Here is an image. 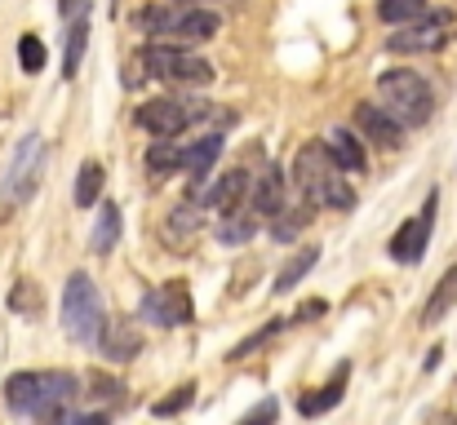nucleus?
I'll return each instance as SVG.
<instances>
[{"mask_svg":"<svg viewBox=\"0 0 457 425\" xmlns=\"http://www.w3.org/2000/svg\"><path fill=\"white\" fill-rule=\"evenodd\" d=\"M346 381H351V364H342V368H337V372L315 390V395H303V399H298V413H303V417H324L328 408H337V404H342Z\"/></svg>","mask_w":457,"mask_h":425,"instance_id":"15","label":"nucleus"},{"mask_svg":"<svg viewBox=\"0 0 457 425\" xmlns=\"http://www.w3.org/2000/svg\"><path fill=\"white\" fill-rule=\"evenodd\" d=\"M324 151H328V159H333L342 173H364V168H369V155H364V146H360V138H355L351 129H333L328 142H324Z\"/></svg>","mask_w":457,"mask_h":425,"instance_id":"16","label":"nucleus"},{"mask_svg":"<svg viewBox=\"0 0 457 425\" xmlns=\"http://www.w3.org/2000/svg\"><path fill=\"white\" fill-rule=\"evenodd\" d=\"M98 350L112 359V364H129L143 355V332L134 319H103V332H98Z\"/></svg>","mask_w":457,"mask_h":425,"instance_id":"12","label":"nucleus"},{"mask_svg":"<svg viewBox=\"0 0 457 425\" xmlns=\"http://www.w3.org/2000/svg\"><path fill=\"white\" fill-rule=\"evenodd\" d=\"M191 399H195V386L187 381V386H178V395H169V399L152 404V417H178V413L191 408Z\"/></svg>","mask_w":457,"mask_h":425,"instance_id":"31","label":"nucleus"},{"mask_svg":"<svg viewBox=\"0 0 457 425\" xmlns=\"http://www.w3.org/2000/svg\"><path fill=\"white\" fill-rule=\"evenodd\" d=\"M134 125L147 129L152 138H178L191 125V102L187 98H152L134 111Z\"/></svg>","mask_w":457,"mask_h":425,"instance_id":"10","label":"nucleus"},{"mask_svg":"<svg viewBox=\"0 0 457 425\" xmlns=\"http://www.w3.org/2000/svg\"><path fill=\"white\" fill-rule=\"evenodd\" d=\"M445 425H457V417H453V421H445Z\"/></svg>","mask_w":457,"mask_h":425,"instance_id":"38","label":"nucleus"},{"mask_svg":"<svg viewBox=\"0 0 457 425\" xmlns=\"http://www.w3.org/2000/svg\"><path fill=\"white\" fill-rule=\"evenodd\" d=\"M294 186L303 191V200L311 208H337V213H346V208H355V191L346 186V177H342V168L328 159V151H324V142H311L298 151V159H294Z\"/></svg>","mask_w":457,"mask_h":425,"instance_id":"2","label":"nucleus"},{"mask_svg":"<svg viewBox=\"0 0 457 425\" xmlns=\"http://www.w3.org/2000/svg\"><path fill=\"white\" fill-rule=\"evenodd\" d=\"M449 13H427L422 22H409L404 31L386 36V49L391 53H436L449 45V31H445Z\"/></svg>","mask_w":457,"mask_h":425,"instance_id":"11","label":"nucleus"},{"mask_svg":"<svg viewBox=\"0 0 457 425\" xmlns=\"http://www.w3.org/2000/svg\"><path fill=\"white\" fill-rule=\"evenodd\" d=\"M200 222H204V217H200V213H195V204L187 200V204H178V208L169 213V235H173V240H182V235L200 231Z\"/></svg>","mask_w":457,"mask_h":425,"instance_id":"30","label":"nucleus"},{"mask_svg":"<svg viewBox=\"0 0 457 425\" xmlns=\"http://www.w3.org/2000/svg\"><path fill=\"white\" fill-rule=\"evenodd\" d=\"M431 9L427 0H378V18L391 22V27H409V22H422Z\"/></svg>","mask_w":457,"mask_h":425,"instance_id":"25","label":"nucleus"},{"mask_svg":"<svg viewBox=\"0 0 457 425\" xmlns=\"http://www.w3.org/2000/svg\"><path fill=\"white\" fill-rule=\"evenodd\" d=\"M355 129L364 134L369 142H378V146H386V151H395V146H404V125H395L378 102H360L355 107Z\"/></svg>","mask_w":457,"mask_h":425,"instance_id":"14","label":"nucleus"},{"mask_svg":"<svg viewBox=\"0 0 457 425\" xmlns=\"http://www.w3.org/2000/svg\"><path fill=\"white\" fill-rule=\"evenodd\" d=\"M457 306V266H449L445 275H440V283H436V292L427 297V306H422V328H436L440 319H449Z\"/></svg>","mask_w":457,"mask_h":425,"instance_id":"18","label":"nucleus"},{"mask_svg":"<svg viewBox=\"0 0 457 425\" xmlns=\"http://www.w3.org/2000/svg\"><path fill=\"white\" fill-rule=\"evenodd\" d=\"M80 395V377L76 372H13L4 381V404L13 417H40L54 408H71V399Z\"/></svg>","mask_w":457,"mask_h":425,"instance_id":"1","label":"nucleus"},{"mask_svg":"<svg viewBox=\"0 0 457 425\" xmlns=\"http://www.w3.org/2000/svg\"><path fill=\"white\" fill-rule=\"evenodd\" d=\"M276 417H280V404H276V399H262V404H253L236 425H276Z\"/></svg>","mask_w":457,"mask_h":425,"instance_id":"33","label":"nucleus"},{"mask_svg":"<svg viewBox=\"0 0 457 425\" xmlns=\"http://www.w3.org/2000/svg\"><path fill=\"white\" fill-rule=\"evenodd\" d=\"M138 27L155 36V45H200V40H209V36H218V27H222V18L213 13V9H204V4H169V0H160L155 9H143L138 13Z\"/></svg>","mask_w":457,"mask_h":425,"instance_id":"3","label":"nucleus"},{"mask_svg":"<svg viewBox=\"0 0 457 425\" xmlns=\"http://www.w3.org/2000/svg\"><path fill=\"white\" fill-rule=\"evenodd\" d=\"M280 328H285V319H271V323H267V328H258V332H253V337H245V341H240V346H231V355H227V359H231V364H236V359H245V355H253V350H258V346H262V341H271V337H276V332H280Z\"/></svg>","mask_w":457,"mask_h":425,"instance_id":"32","label":"nucleus"},{"mask_svg":"<svg viewBox=\"0 0 457 425\" xmlns=\"http://www.w3.org/2000/svg\"><path fill=\"white\" fill-rule=\"evenodd\" d=\"M138 67H147V76L155 80H169V85H209L213 80V67L204 58H195L191 49L182 45H147L138 53Z\"/></svg>","mask_w":457,"mask_h":425,"instance_id":"6","label":"nucleus"},{"mask_svg":"<svg viewBox=\"0 0 457 425\" xmlns=\"http://www.w3.org/2000/svg\"><path fill=\"white\" fill-rule=\"evenodd\" d=\"M253 231H258V222H253V217L227 213V217H222V226H218V244H227V249H240V244H249V240H253Z\"/></svg>","mask_w":457,"mask_h":425,"instance_id":"26","label":"nucleus"},{"mask_svg":"<svg viewBox=\"0 0 457 425\" xmlns=\"http://www.w3.org/2000/svg\"><path fill=\"white\" fill-rule=\"evenodd\" d=\"M315 262H320V249H315V244L298 249V253H294V257H289V262H285V266L276 271V283H271V292H294V288H298V283L311 275V266H315Z\"/></svg>","mask_w":457,"mask_h":425,"instance_id":"20","label":"nucleus"},{"mask_svg":"<svg viewBox=\"0 0 457 425\" xmlns=\"http://www.w3.org/2000/svg\"><path fill=\"white\" fill-rule=\"evenodd\" d=\"M249 200H253V217H276V213L285 208V173L271 164V168L258 177V186L249 191Z\"/></svg>","mask_w":457,"mask_h":425,"instance_id":"17","label":"nucleus"},{"mask_svg":"<svg viewBox=\"0 0 457 425\" xmlns=\"http://www.w3.org/2000/svg\"><path fill=\"white\" fill-rule=\"evenodd\" d=\"M89 386H94L89 395H94V399H103V404H120V399H125V386H120V381H112V377H94Z\"/></svg>","mask_w":457,"mask_h":425,"instance_id":"34","label":"nucleus"},{"mask_svg":"<svg viewBox=\"0 0 457 425\" xmlns=\"http://www.w3.org/2000/svg\"><path fill=\"white\" fill-rule=\"evenodd\" d=\"M191 315H195V306H191V292L182 280L160 283L143 297V319H152L160 328H182V323H191Z\"/></svg>","mask_w":457,"mask_h":425,"instance_id":"9","label":"nucleus"},{"mask_svg":"<svg viewBox=\"0 0 457 425\" xmlns=\"http://www.w3.org/2000/svg\"><path fill=\"white\" fill-rule=\"evenodd\" d=\"M40 173H45V142L36 138V134H27V138L18 142V151L9 159V173H4V186H0L4 208L27 204L36 195V186H40Z\"/></svg>","mask_w":457,"mask_h":425,"instance_id":"7","label":"nucleus"},{"mask_svg":"<svg viewBox=\"0 0 457 425\" xmlns=\"http://www.w3.org/2000/svg\"><path fill=\"white\" fill-rule=\"evenodd\" d=\"M103 182H107V168H103L98 159H85L80 173H76V204H80V208H94L98 195H103Z\"/></svg>","mask_w":457,"mask_h":425,"instance_id":"23","label":"nucleus"},{"mask_svg":"<svg viewBox=\"0 0 457 425\" xmlns=\"http://www.w3.org/2000/svg\"><path fill=\"white\" fill-rule=\"evenodd\" d=\"M85 45H89V13L80 9L67 27V53H62V80H71L80 71V58H85Z\"/></svg>","mask_w":457,"mask_h":425,"instance_id":"21","label":"nucleus"},{"mask_svg":"<svg viewBox=\"0 0 457 425\" xmlns=\"http://www.w3.org/2000/svg\"><path fill=\"white\" fill-rule=\"evenodd\" d=\"M436 208H440V195L431 191L427 195V204H422V213L418 217H409L395 235H391V257L400 262V266H418L422 257H427V244H431V231H436Z\"/></svg>","mask_w":457,"mask_h":425,"instance_id":"8","label":"nucleus"},{"mask_svg":"<svg viewBox=\"0 0 457 425\" xmlns=\"http://www.w3.org/2000/svg\"><path fill=\"white\" fill-rule=\"evenodd\" d=\"M9 310H18V315H40L45 310V297H40L36 280H18V288L9 292Z\"/></svg>","mask_w":457,"mask_h":425,"instance_id":"28","label":"nucleus"},{"mask_svg":"<svg viewBox=\"0 0 457 425\" xmlns=\"http://www.w3.org/2000/svg\"><path fill=\"white\" fill-rule=\"evenodd\" d=\"M169 4H187V0H169Z\"/></svg>","mask_w":457,"mask_h":425,"instance_id":"37","label":"nucleus"},{"mask_svg":"<svg viewBox=\"0 0 457 425\" xmlns=\"http://www.w3.org/2000/svg\"><path fill=\"white\" fill-rule=\"evenodd\" d=\"M378 94H382V111L404 125V129H418L436 116V89L418 76V71H382L378 76Z\"/></svg>","mask_w":457,"mask_h":425,"instance_id":"4","label":"nucleus"},{"mask_svg":"<svg viewBox=\"0 0 457 425\" xmlns=\"http://www.w3.org/2000/svg\"><path fill=\"white\" fill-rule=\"evenodd\" d=\"M80 9H85V0H58V13H62V18H76Z\"/></svg>","mask_w":457,"mask_h":425,"instance_id":"36","label":"nucleus"},{"mask_svg":"<svg viewBox=\"0 0 457 425\" xmlns=\"http://www.w3.org/2000/svg\"><path fill=\"white\" fill-rule=\"evenodd\" d=\"M62 328L71 341L80 346H98V332H103V301H98V288L85 271H76L67 288H62Z\"/></svg>","mask_w":457,"mask_h":425,"instance_id":"5","label":"nucleus"},{"mask_svg":"<svg viewBox=\"0 0 457 425\" xmlns=\"http://www.w3.org/2000/svg\"><path fill=\"white\" fill-rule=\"evenodd\" d=\"M218 155H222V134H204V138H195L191 146H182V173L204 177L218 164Z\"/></svg>","mask_w":457,"mask_h":425,"instance_id":"19","label":"nucleus"},{"mask_svg":"<svg viewBox=\"0 0 457 425\" xmlns=\"http://www.w3.org/2000/svg\"><path fill=\"white\" fill-rule=\"evenodd\" d=\"M89 244H94V253H112V249L120 244V208H116L112 200L98 204V222H94Z\"/></svg>","mask_w":457,"mask_h":425,"instance_id":"22","label":"nucleus"},{"mask_svg":"<svg viewBox=\"0 0 457 425\" xmlns=\"http://www.w3.org/2000/svg\"><path fill=\"white\" fill-rule=\"evenodd\" d=\"M306 222H311V204L303 200L298 208H280V213L271 217V235H276V240H294Z\"/></svg>","mask_w":457,"mask_h":425,"instance_id":"27","label":"nucleus"},{"mask_svg":"<svg viewBox=\"0 0 457 425\" xmlns=\"http://www.w3.org/2000/svg\"><path fill=\"white\" fill-rule=\"evenodd\" d=\"M71 425H112V421H107V413H89V417H76L71 413Z\"/></svg>","mask_w":457,"mask_h":425,"instance_id":"35","label":"nucleus"},{"mask_svg":"<svg viewBox=\"0 0 457 425\" xmlns=\"http://www.w3.org/2000/svg\"><path fill=\"white\" fill-rule=\"evenodd\" d=\"M147 173H152V177L182 173V142H173V138L152 142V151H147Z\"/></svg>","mask_w":457,"mask_h":425,"instance_id":"24","label":"nucleus"},{"mask_svg":"<svg viewBox=\"0 0 457 425\" xmlns=\"http://www.w3.org/2000/svg\"><path fill=\"white\" fill-rule=\"evenodd\" d=\"M18 62H22V71H27V76L45 71V62H49V53H45V40L27 31V36L18 40Z\"/></svg>","mask_w":457,"mask_h":425,"instance_id":"29","label":"nucleus"},{"mask_svg":"<svg viewBox=\"0 0 457 425\" xmlns=\"http://www.w3.org/2000/svg\"><path fill=\"white\" fill-rule=\"evenodd\" d=\"M249 191H253V177H249L245 168H231V173H222V177L204 191V208H218L222 217H227V213H240V204L249 200Z\"/></svg>","mask_w":457,"mask_h":425,"instance_id":"13","label":"nucleus"}]
</instances>
